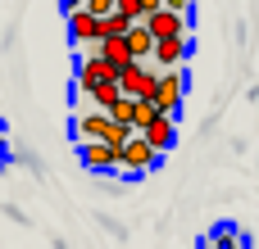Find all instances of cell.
<instances>
[{"mask_svg": "<svg viewBox=\"0 0 259 249\" xmlns=\"http://www.w3.org/2000/svg\"><path fill=\"white\" fill-rule=\"evenodd\" d=\"M109 77H118V68H114L105 54H82V59H77V73H73L77 95H87L91 86H100V82H109Z\"/></svg>", "mask_w": 259, "mask_h": 249, "instance_id": "cell-4", "label": "cell"}, {"mask_svg": "<svg viewBox=\"0 0 259 249\" xmlns=\"http://www.w3.org/2000/svg\"><path fill=\"white\" fill-rule=\"evenodd\" d=\"M100 54H105L114 68L132 64V45H127V32H123V36H100Z\"/></svg>", "mask_w": 259, "mask_h": 249, "instance_id": "cell-13", "label": "cell"}, {"mask_svg": "<svg viewBox=\"0 0 259 249\" xmlns=\"http://www.w3.org/2000/svg\"><path fill=\"white\" fill-rule=\"evenodd\" d=\"M127 27H132V18H127L123 9H114V14H105V18H100V36H123Z\"/></svg>", "mask_w": 259, "mask_h": 249, "instance_id": "cell-14", "label": "cell"}, {"mask_svg": "<svg viewBox=\"0 0 259 249\" xmlns=\"http://www.w3.org/2000/svg\"><path fill=\"white\" fill-rule=\"evenodd\" d=\"M109 127H114V118H109L105 109H91V113H77V118H73L77 141H105V136H109Z\"/></svg>", "mask_w": 259, "mask_h": 249, "instance_id": "cell-8", "label": "cell"}, {"mask_svg": "<svg viewBox=\"0 0 259 249\" xmlns=\"http://www.w3.org/2000/svg\"><path fill=\"white\" fill-rule=\"evenodd\" d=\"M191 54V36H164V41H155V64L159 68H182V59Z\"/></svg>", "mask_w": 259, "mask_h": 249, "instance_id": "cell-7", "label": "cell"}, {"mask_svg": "<svg viewBox=\"0 0 259 249\" xmlns=\"http://www.w3.org/2000/svg\"><path fill=\"white\" fill-rule=\"evenodd\" d=\"M159 5H164V0H141V9H146V14H150V9H159Z\"/></svg>", "mask_w": 259, "mask_h": 249, "instance_id": "cell-22", "label": "cell"}, {"mask_svg": "<svg viewBox=\"0 0 259 249\" xmlns=\"http://www.w3.org/2000/svg\"><path fill=\"white\" fill-rule=\"evenodd\" d=\"M82 5H87V9H91V14H100V18H105V14H114V9H118V0H82Z\"/></svg>", "mask_w": 259, "mask_h": 249, "instance_id": "cell-17", "label": "cell"}, {"mask_svg": "<svg viewBox=\"0 0 259 249\" xmlns=\"http://www.w3.org/2000/svg\"><path fill=\"white\" fill-rule=\"evenodd\" d=\"M182 95H187L182 73H178V68H164L159 82H155V109H159V113H178V109H182Z\"/></svg>", "mask_w": 259, "mask_h": 249, "instance_id": "cell-5", "label": "cell"}, {"mask_svg": "<svg viewBox=\"0 0 259 249\" xmlns=\"http://www.w3.org/2000/svg\"><path fill=\"white\" fill-rule=\"evenodd\" d=\"M77 159L91 172H118V150L109 141H77Z\"/></svg>", "mask_w": 259, "mask_h": 249, "instance_id": "cell-6", "label": "cell"}, {"mask_svg": "<svg viewBox=\"0 0 259 249\" xmlns=\"http://www.w3.org/2000/svg\"><path fill=\"white\" fill-rule=\"evenodd\" d=\"M59 9H64V14H73V9H82V0H59Z\"/></svg>", "mask_w": 259, "mask_h": 249, "instance_id": "cell-20", "label": "cell"}, {"mask_svg": "<svg viewBox=\"0 0 259 249\" xmlns=\"http://www.w3.org/2000/svg\"><path fill=\"white\" fill-rule=\"evenodd\" d=\"M118 9H123V14H127L132 23H137V18H146V9H141V0H118Z\"/></svg>", "mask_w": 259, "mask_h": 249, "instance_id": "cell-18", "label": "cell"}, {"mask_svg": "<svg viewBox=\"0 0 259 249\" xmlns=\"http://www.w3.org/2000/svg\"><path fill=\"white\" fill-rule=\"evenodd\" d=\"M168 9H182V14H191V0H164Z\"/></svg>", "mask_w": 259, "mask_h": 249, "instance_id": "cell-19", "label": "cell"}, {"mask_svg": "<svg viewBox=\"0 0 259 249\" xmlns=\"http://www.w3.org/2000/svg\"><path fill=\"white\" fill-rule=\"evenodd\" d=\"M9 159V141H5V132H0V163Z\"/></svg>", "mask_w": 259, "mask_h": 249, "instance_id": "cell-21", "label": "cell"}, {"mask_svg": "<svg viewBox=\"0 0 259 249\" xmlns=\"http://www.w3.org/2000/svg\"><path fill=\"white\" fill-rule=\"evenodd\" d=\"M68 36H73L77 45H82V41H96V36H100V14H91L87 5L73 9V14H68Z\"/></svg>", "mask_w": 259, "mask_h": 249, "instance_id": "cell-10", "label": "cell"}, {"mask_svg": "<svg viewBox=\"0 0 259 249\" xmlns=\"http://www.w3.org/2000/svg\"><path fill=\"white\" fill-rule=\"evenodd\" d=\"M118 95H123V86H118V77H109V82H100V86H91V91H87L82 100H87L91 109H105V113H109V109L118 104Z\"/></svg>", "mask_w": 259, "mask_h": 249, "instance_id": "cell-12", "label": "cell"}, {"mask_svg": "<svg viewBox=\"0 0 259 249\" xmlns=\"http://www.w3.org/2000/svg\"><path fill=\"white\" fill-rule=\"evenodd\" d=\"M150 168H159V150H155L141 132H132V136H127V145L118 150V172L141 177V172H150Z\"/></svg>", "mask_w": 259, "mask_h": 249, "instance_id": "cell-1", "label": "cell"}, {"mask_svg": "<svg viewBox=\"0 0 259 249\" xmlns=\"http://www.w3.org/2000/svg\"><path fill=\"white\" fill-rule=\"evenodd\" d=\"M155 68H150V59H132V64H123L118 68V86H123V95H137V100H155Z\"/></svg>", "mask_w": 259, "mask_h": 249, "instance_id": "cell-2", "label": "cell"}, {"mask_svg": "<svg viewBox=\"0 0 259 249\" xmlns=\"http://www.w3.org/2000/svg\"><path fill=\"white\" fill-rule=\"evenodd\" d=\"M146 27L155 32V41H164V36H191V18L182 9H168V5L150 9L146 14Z\"/></svg>", "mask_w": 259, "mask_h": 249, "instance_id": "cell-3", "label": "cell"}, {"mask_svg": "<svg viewBox=\"0 0 259 249\" xmlns=\"http://www.w3.org/2000/svg\"><path fill=\"white\" fill-rule=\"evenodd\" d=\"M141 136L164 154V150H173V136H178V127H173V113H155L146 127H141Z\"/></svg>", "mask_w": 259, "mask_h": 249, "instance_id": "cell-9", "label": "cell"}, {"mask_svg": "<svg viewBox=\"0 0 259 249\" xmlns=\"http://www.w3.org/2000/svg\"><path fill=\"white\" fill-rule=\"evenodd\" d=\"M127 45H132V59H150L155 54V32L146 27V18H137L127 27Z\"/></svg>", "mask_w": 259, "mask_h": 249, "instance_id": "cell-11", "label": "cell"}, {"mask_svg": "<svg viewBox=\"0 0 259 249\" xmlns=\"http://www.w3.org/2000/svg\"><path fill=\"white\" fill-rule=\"evenodd\" d=\"M155 113H159V109H155V100H137V113H132V127L141 132V127H146V122H150Z\"/></svg>", "mask_w": 259, "mask_h": 249, "instance_id": "cell-16", "label": "cell"}, {"mask_svg": "<svg viewBox=\"0 0 259 249\" xmlns=\"http://www.w3.org/2000/svg\"><path fill=\"white\" fill-rule=\"evenodd\" d=\"M200 249H246V240H241L237 231H228V227H219V231H214V236H209V240H205Z\"/></svg>", "mask_w": 259, "mask_h": 249, "instance_id": "cell-15", "label": "cell"}]
</instances>
